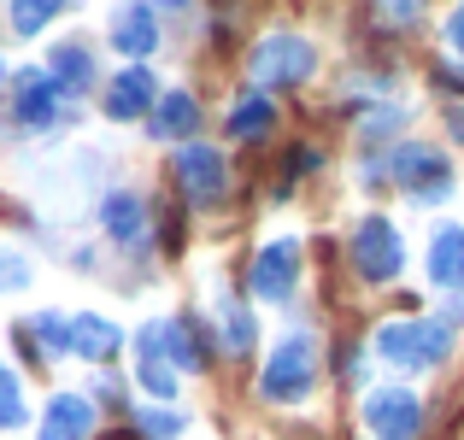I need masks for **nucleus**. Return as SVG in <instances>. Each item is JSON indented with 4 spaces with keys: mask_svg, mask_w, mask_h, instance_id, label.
I'll return each instance as SVG.
<instances>
[{
    "mask_svg": "<svg viewBox=\"0 0 464 440\" xmlns=\"http://www.w3.org/2000/svg\"><path fill=\"white\" fill-rule=\"evenodd\" d=\"M376 352L400 370H430L453 352V329L435 323V317H400V323L376 329Z\"/></svg>",
    "mask_w": 464,
    "mask_h": 440,
    "instance_id": "1",
    "label": "nucleus"
},
{
    "mask_svg": "<svg viewBox=\"0 0 464 440\" xmlns=\"http://www.w3.org/2000/svg\"><path fill=\"white\" fill-rule=\"evenodd\" d=\"M312 71H317V47L306 35H288V30L253 42V53H247V77L259 82V89H295Z\"/></svg>",
    "mask_w": 464,
    "mask_h": 440,
    "instance_id": "2",
    "label": "nucleus"
},
{
    "mask_svg": "<svg viewBox=\"0 0 464 440\" xmlns=\"http://www.w3.org/2000/svg\"><path fill=\"white\" fill-rule=\"evenodd\" d=\"M312 382H317V352H312V340L306 335H288L283 347L265 359L259 394L276 399V406H300V399L312 394Z\"/></svg>",
    "mask_w": 464,
    "mask_h": 440,
    "instance_id": "3",
    "label": "nucleus"
},
{
    "mask_svg": "<svg viewBox=\"0 0 464 440\" xmlns=\"http://www.w3.org/2000/svg\"><path fill=\"white\" fill-rule=\"evenodd\" d=\"M353 264H359L364 282H394L400 264H406V247H400L394 224L388 217H364L359 235H353Z\"/></svg>",
    "mask_w": 464,
    "mask_h": 440,
    "instance_id": "4",
    "label": "nucleus"
},
{
    "mask_svg": "<svg viewBox=\"0 0 464 440\" xmlns=\"http://www.w3.org/2000/svg\"><path fill=\"white\" fill-rule=\"evenodd\" d=\"M177 182H182V194H188L194 206H218V200H224V188H229L224 153H218V147L188 141V147L177 153Z\"/></svg>",
    "mask_w": 464,
    "mask_h": 440,
    "instance_id": "5",
    "label": "nucleus"
},
{
    "mask_svg": "<svg viewBox=\"0 0 464 440\" xmlns=\"http://www.w3.org/2000/svg\"><path fill=\"white\" fill-rule=\"evenodd\" d=\"M394 182L411 194V200H441L447 182H453V170H447V158L435 153V147L406 141V147H394Z\"/></svg>",
    "mask_w": 464,
    "mask_h": 440,
    "instance_id": "6",
    "label": "nucleus"
},
{
    "mask_svg": "<svg viewBox=\"0 0 464 440\" xmlns=\"http://www.w3.org/2000/svg\"><path fill=\"white\" fill-rule=\"evenodd\" d=\"M364 423H371L382 440H418V423H423V406L411 387H376L364 399Z\"/></svg>",
    "mask_w": 464,
    "mask_h": 440,
    "instance_id": "7",
    "label": "nucleus"
},
{
    "mask_svg": "<svg viewBox=\"0 0 464 440\" xmlns=\"http://www.w3.org/2000/svg\"><path fill=\"white\" fill-rule=\"evenodd\" d=\"M295 282H300V247H295V241H271V247H259V259H253V271H247V288L259 293V300L283 305L288 293H295Z\"/></svg>",
    "mask_w": 464,
    "mask_h": 440,
    "instance_id": "8",
    "label": "nucleus"
},
{
    "mask_svg": "<svg viewBox=\"0 0 464 440\" xmlns=\"http://www.w3.org/2000/svg\"><path fill=\"white\" fill-rule=\"evenodd\" d=\"M12 118L30 129L53 124L59 118V82L47 71H18V94H12Z\"/></svg>",
    "mask_w": 464,
    "mask_h": 440,
    "instance_id": "9",
    "label": "nucleus"
},
{
    "mask_svg": "<svg viewBox=\"0 0 464 440\" xmlns=\"http://www.w3.org/2000/svg\"><path fill=\"white\" fill-rule=\"evenodd\" d=\"M106 112L118 118V124H130V118L153 112V71L148 65H130L112 77V89H106Z\"/></svg>",
    "mask_w": 464,
    "mask_h": 440,
    "instance_id": "10",
    "label": "nucleus"
},
{
    "mask_svg": "<svg viewBox=\"0 0 464 440\" xmlns=\"http://www.w3.org/2000/svg\"><path fill=\"white\" fill-rule=\"evenodd\" d=\"M136 352H141V364H136V370H141V387L159 394V399H170V394H177V364L165 359V329L148 323L136 335Z\"/></svg>",
    "mask_w": 464,
    "mask_h": 440,
    "instance_id": "11",
    "label": "nucleus"
},
{
    "mask_svg": "<svg viewBox=\"0 0 464 440\" xmlns=\"http://www.w3.org/2000/svg\"><path fill=\"white\" fill-rule=\"evenodd\" d=\"M94 435V406L82 394H59L42 417V440H89Z\"/></svg>",
    "mask_w": 464,
    "mask_h": 440,
    "instance_id": "12",
    "label": "nucleus"
},
{
    "mask_svg": "<svg viewBox=\"0 0 464 440\" xmlns=\"http://www.w3.org/2000/svg\"><path fill=\"white\" fill-rule=\"evenodd\" d=\"M101 217H106V235L124 241V247H136V241L148 235V206H141L136 194H112V200L101 206Z\"/></svg>",
    "mask_w": 464,
    "mask_h": 440,
    "instance_id": "13",
    "label": "nucleus"
},
{
    "mask_svg": "<svg viewBox=\"0 0 464 440\" xmlns=\"http://www.w3.org/2000/svg\"><path fill=\"white\" fill-rule=\"evenodd\" d=\"M194 124H200V106H194V94H165V100L153 106V136L159 141H177V136H194Z\"/></svg>",
    "mask_w": 464,
    "mask_h": 440,
    "instance_id": "14",
    "label": "nucleus"
},
{
    "mask_svg": "<svg viewBox=\"0 0 464 440\" xmlns=\"http://www.w3.org/2000/svg\"><path fill=\"white\" fill-rule=\"evenodd\" d=\"M430 276H435L441 288H464V229H435Z\"/></svg>",
    "mask_w": 464,
    "mask_h": 440,
    "instance_id": "15",
    "label": "nucleus"
},
{
    "mask_svg": "<svg viewBox=\"0 0 464 440\" xmlns=\"http://www.w3.org/2000/svg\"><path fill=\"white\" fill-rule=\"evenodd\" d=\"M118 323H106V317H71V352H82V359H112L118 352Z\"/></svg>",
    "mask_w": 464,
    "mask_h": 440,
    "instance_id": "16",
    "label": "nucleus"
},
{
    "mask_svg": "<svg viewBox=\"0 0 464 440\" xmlns=\"http://www.w3.org/2000/svg\"><path fill=\"white\" fill-rule=\"evenodd\" d=\"M112 42H118V53H130V59H148L153 47H159V30H153V12H148V6H130L124 18H118Z\"/></svg>",
    "mask_w": 464,
    "mask_h": 440,
    "instance_id": "17",
    "label": "nucleus"
},
{
    "mask_svg": "<svg viewBox=\"0 0 464 440\" xmlns=\"http://www.w3.org/2000/svg\"><path fill=\"white\" fill-rule=\"evenodd\" d=\"M218 329H224V347L236 352V359H241V352H253V317H247V305L229 300V293L218 300Z\"/></svg>",
    "mask_w": 464,
    "mask_h": 440,
    "instance_id": "18",
    "label": "nucleus"
},
{
    "mask_svg": "<svg viewBox=\"0 0 464 440\" xmlns=\"http://www.w3.org/2000/svg\"><path fill=\"white\" fill-rule=\"evenodd\" d=\"M271 124H276V112H271L265 94H253V100H241L236 112H229V136H236V141H259Z\"/></svg>",
    "mask_w": 464,
    "mask_h": 440,
    "instance_id": "19",
    "label": "nucleus"
},
{
    "mask_svg": "<svg viewBox=\"0 0 464 440\" xmlns=\"http://www.w3.org/2000/svg\"><path fill=\"white\" fill-rule=\"evenodd\" d=\"M53 82H59V89H71V94L89 89V82H94L89 47H59V53H53Z\"/></svg>",
    "mask_w": 464,
    "mask_h": 440,
    "instance_id": "20",
    "label": "nucleus"
},
{
    "mask_svg": "<svg viewBox=\"0 0 464 440\" xmlns=\"http://www.w3.org/2000/svg\"><path fill=\"white\" fill-rule=\"evenodd\" d=\"M159 329H165V359L177 364V370H200L206 352H200V340H194V329L182 323V317L177 323H159Z\"/></svg>",
    "mask_w": 464,
    "mask_h": 440,
    "instance_id": "21",
    "label": "nucleus"
},
{
    "mask_svg": "<svg viewBox=\"0 0 464 440\" xmlns=\"http://www.w3.org/2000/svg\"><path fill=\"white\" fill-rule=\"evenodd\" d=\"M59 12H65V0H12V30L35 35V30H47Z\"/></svg>",
    "mask_w": 464,
    "mask_h": 440,
    "instance_id": "22",
    "label": "nucleus"
},
{
    "mask_svg": "<svg viewBox=\"0 0 464 440\" xmlns=\"http://www.w3.org/2000/svg\"><path fill=\"white\" fill-rule=\"evenodd\" d=\"M24 423V387H18V376L0 364V429H18Z\"/></svg>",
    "mask_w": 464,
    "mask_h": 440,
    "instance_id": "23",
    "label": "nucleus"
},
{
    "mask_svg": "<svg viewBox=\"0 0 464 440\" xmlns=\"http://www.w3.org/2000/svg\"><path fill=\"white\" fill-rule=\"evenodd\" d=\"M35 335H42V347H47V352H71V323H59L53 311L35 317Z\"/></svg>",
    "mask_w": 464,
    "mask_h": 440,
    "instance_id": "24",
    "label": "nucleus"
},
{
    "mask_svg": "<svg viewBox=\"0 0 464 440\" xmlns=\"http://www.w3.org/2000/svg\"><path fill=\"white\" fill-rule=\"evenodd\" d=\"M141 435H148V440H177L182 417H177V411H141Z\"/></svg>",
    "mask_w": 464,
    "mask_h": 440,
    "instance_id": "25",
    "label": "nucleus"
},
{
    "mask_svg": "<svg viewBox=\"0 0 464 440\" xmlns=\"http://www.w3.org/2000/svg\"><path fill=\"white\" fill-rule=\"evenodd\" d=\"M376 12H382V24H394V30H406V24H418L423 0H371Z\"/></svg>",
    "mask_w": 464,
    "mask_h": 440,
    "instance_id": "26",
    "label": "nucleus"
},
{
    "mask_svg": "<svg viewBox=\"0 0 464 440\" xmlns=\"http://www.w3.org/2000/svg\"><path fill=\"white\" fill-rule=\"evenodd\" d=\"M447 42L464 53V6H453V18H447Z\"/></svg>",
    "mask_w": 464,
    "mask_h": 440,
    "instance_id": "27",
    "label": "nucleus"
},
{
    "mask_svg": "<svg viewBox=\"0 0 464 440\" xmlns=\"http://www.w3.org/2000/svg\"><path fill=\"white\" fill-rule=\"evenodd\" d=\"M447 129H453V136L464 141V106H453V112H447Z\"/></svg>",
    "mask_w": 464,
    "mask_h": 440,
    "instance_id": "28",
    "label": "nucleus"
},
{
    "mask_svg": "<svg viewBox=\"0 0 464 440\" xmlns=\"http://www.w3.org/2000/svg\"><path fill=\"white\" fill-rule=\"evenodd\" d=\"M165 6H188V0H165Z\"/></svg>",
    "mask_w": 464,
    "mask_h": 440,
    "instance_id": "29",
    "label": "nucleus"
},
{
    "mask_svg": "<svg viewBox=\"0 0 464 440\" xmlns=\"http://www.w3.org/2000/svg\"><path fill=\"white\" fill-rule=\"evenodd\" d=\"M0 77H6V65H0Z\"/></svg>",
    "mask_w": 464,
    "mask_h": 440,
    "instance_id": "30",
    "label": "nucleus"
}]
</instances>
